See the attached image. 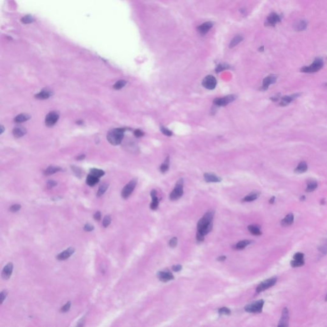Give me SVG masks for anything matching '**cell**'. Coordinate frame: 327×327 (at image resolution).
Segmentation results:
<instances>
[{"label": "cell", "mask_w": 327, "mask_h": 327, "mask_svg": "<svg viewBox=\"0 0 327 327\" xmlns=\"http://www.w3.org/2000/svg\"><path fill=\"white\" fill-rule=\"evenodd\" d=\"M215 211L212 210L208 211L203 218L199 221L197 224V232L205 236L209 233L213 228L212 220Z\"/></svg>", "instance_id": "obj_1"}, {"label": "cell", "mask_w": 327, "mask_h": 327, "mask_svg": "<svg viewBox=\"0 0 327 327\" xmlns=\"http://www.w3.org/2000/svg\"><path fill=\"white\" fill-rule=\"evenodd\" d=\"M125 131V129L123 128H118V129H114L108 132L107 135V139L113 145H118L121 143V141L123 139L124 132Z\"/></svg>", "instance_id": "obj_2"}, {"label": "cell", "mask_w": 327, "mask_h": 327, "mask_svg": "<svg viewBox=\"0 0 327 327\" xmlns=\"http://www.w3.org/2000/svg\"><path fill=\"white\" fill-rule=\"evenodd\" d=\"M324 65L323 61L322 58H316L313 63L309 66H305L301 68L300 71L304 73H315L321 70Z\"/></svg>", "instance_id": "obj_3"}, {"label": "cell", "mask_w": 327, "mask_h": 327, "mask_svg": "<svg viewBox=\"0 0 327 327\" xmlns=\"http://www.w3.org/2000/svg\"><path fill=\"white\" fill-rule=\"evenodd\" d=\"M183 194V179L180 178L176 182L175 187L169 195V199L172 201L178 200Z\"/></svg>", "instance_id": "obj_4"}, {"label": "cell", "mask_w": 327, "mask_h": 327, "mask_svg": "<svg viewBox=\"0 0 327 327\" xmlns=\"http://www.w3.org/2000/svg\"><path fill=\"white\" fill-rule=\"evenodd\" d=\"M265 302L263 300L256 301L245 307V311L250 313H260L263 311Z\"/></svg>", "instance_id": "obj_5"}, {"label": "cell", "mask_w": 327, "mask_h": 327, "mask_svg": "<svg viewBox=\"0 0 327 327\" xmlns=\"http://www.w3.org/2000/svg\"><path fill=\"white\" fill-rule=\"evenodd\" d=\"M277 277H272L268 279H266L264 281H263L256 288V292L258 293H259L262 291H264L265 290H268V288H270L272 286H273L277 283Z\"/></svg>", "instance_id": "obj_6"}, {"label": "cell", "mask_w": 327, "mask_h": 327, "mask_svg": "<svg viewBox=\"0 0 327 327\" xmlns=\"http://www.w3.org/2000/svg\"><path fill=\"white\" fill-rule=\"evenodd\" d=\"M136 185L137 179H132L129 183H127L125 186V187L123 189L122 191H121V197L123 199H127L129 197L132 193L134 189H135Z\"/></svg>", "instance_id": "obj_7"}, {"label": "cell", "mask_w": 327, "mask_h": 327, "mask_svg": "<svg viewBox=\"0 0 327 327\" xmlns=\"http://www.w3.org/2000/svg\"><path fill=\"white\" fill-rule=\"evenodd\" d=\"M236 99L235 95H229L221 98H217L214 99V104L217 106H226L231 102H233Z\"/></svg>", "instance_id": "obj_8"}, {"label": "cell", "mask_w": 327, "mask_h": 327, "mask_svg": "<svg viewBox=\"0 0 327 327\" xmlns=\"http://www.w3.org/2000/svg\"><path fill=\"white\" fill-rule=\"evenodd\" d=\"M59 119V114L56 111L49 113L45 119V123L46 126L51 127L54 126Z\"/></svg>", "instance_id": "obj_9"}, {"label": "cell", "mask_w": 327, "mask_h": 327, "mask_svg": "<svg viewBox=\"0 0 327 327\" xmlns=\"http://www.w3.org/2000/svg\"><path fill=\"white\" fill-rule=\"evenodd\" d=\"M300 95H301V93H294L290 95L283 96V97H282L280 99V102L279 103V106L282 107H285L287 106L288 104H290L291 102H292L294 100H295L296 99L299 97Z\"/></svg>", "instance_id": "obj_10"}, {"label": "cell", "mask_w": 327, "mask_h": 327, "mask_svg": "<svg viewBox=\"0 0 327 327\" xmlns=\"http://www.w3.org/2000/svg\"><path fill=\"white\" fill-rule=\"evenodd\" d=\"M202 85L208 89H214L217 85V80L213 75H208L203 79Z\"/></svg>", "instance_id": "obj_11"}, {"label": "cell", "mask_w": 327, "mask_h": 327, "mask_svg": "<svg viewBox=\"0 0 327 327\" xmlns=\"http://www.w3.org/2000/svg\"><path fill=\"white\" fill-rule=\"evenodd\" d=\"M289 311L287 307H284L283 310V312H282V315L280 321L278 324L279 327H287L288 326V323H289Z\"/></svg>", "instance_id": "obj_12"}, {"label": "cell", "mask_w": 327, "mask_h": 327, "mask_svg": "<svg viewBox=\"0 0 327 327\" xmlns=\"http://www.w3.org/2000/svg\"><path fill=\"white\" fill-rule=\"evenodd\" d=\"M277 76L275 75H270L263 79V85L261 88V90H266L272 84H274V83L277 81Z\"/></svg>", "instance_id": "obj_13"}, {"label": "cell", "mask_w": 327, "mask_h": 327, "mask_svg": "<svg viewBox=\"0 0 327 327\" xmlns=\"http://www.w3.org/2000/svg\"><path fill=\"white\" fill-rule=\"evenodd\" d=\"M280 21L281 18L279 15L276 13H272L266 19V25L269 26H274L278 23L280 22Z\"/></svg>", "instance_id": "obj_14"}, {"label": "cell", "mask_w": 327, "mask_h": 327, "mask_svg": "<svg viewBox=\"0 0 327 327\" xmlns=\"http://www.w3.org/2000/svg\"><path fill=\"white\" fill-rule=\"evenodd\" d=\"M13 268H14V265L12 263H9L8 264H6L5 266L3 268L2 271V278L5 280L9 279L12 275Z\"/></svg>", "instance_id": "obj_15"}, {"label": "cell", "mask_w": 327, "mask_h": 327, "mask_svg": "<svg viewBox=\"0 0 327 327\" xmlns=\"http://www.w3.org/2000/svg\"><path fill=\"white\" fill-rule=\"evenodd\" d=\"M75 252V249L73 248V247H69L68 249H67V250H65L63 252L60 253L57 256L56 258L60 260V261H63V260H65L67 259H68V258H70V256H71Z\"/></svg>", "instance_id": "obj_16"}, {"label": "cell", "mask_w": 327, "mask_h": 327, "mask_svg": "<svg viewBox=\"0 0 327 327\" xmlns=\"http://www.w3.org/2000/svg\"><path fill=\"white\" fill-rule=\"evenodd\" d=\"M157 277L160 280L164 282V283L174 279V276H173L172 273L169 271L158 272L157 273Z\"/></svg>", "instance_id": "obj_17"}, {"label": "cell", "mask_w": 327, "mask_h": 327, "mask_svg": "<svg viewBox=\"0 0 327 327\" xmlns=\"http://www.w3.org/2000/svg\"><path fill=\"white\" fill-rule=\"evenodd\" d=\"M150 195L152 198V202L150 204V208L153 210H155L158 207V199L157 196V192L155 190H152Z\"/></svg>", "instance_id": "obj_18"}, {"label": "cell", "mask_w": 327, "mask_h": 327, "mask_svg": "<svg viewBox=\"0 0 327 327\" xmlns=\"http://www.w3.org/2000/svg\"><path fill=\"white\" fill-rule=\"evenodd\" d=\"M204 178L207 182H220L222 180L220 177L214 174H211V173H205Z\"/></svg>", "instance_id": "obj_19"}, {"label": "cell", "mask_w": 327, "mask_h": 327, "mask_svg": "<svg viewBox=\"0 0 327 327\" xmlns=\"http://www.w3.org/2000/svg\"><path fill=\"white\" fill-rule=\"evenodd\" d=\"M13 135L17 138L23 137L26 134V129L22 127H16L13 129Z\"/></svg>", "instance_id": "obj_20"}, {"label": "cell", "mask_w": 327, "mask_h": 327, "mask_svg": "<svg viewBox=\"0 0 327 327\" xmlns=\"http://www.w3.org/2000/svg\"><path fill=\"white\" fill-rule=\"evenodd\" d=\"M294 222V215L293 214H288L281 221V225L283 226H290Z\"/></svg>", "instance_id": "obj_21"}, {"label": "cell", "mask_w": 327, "mask_h": 327, "mask_svg": "<svg viewBox=\"0 0 327 327\" xmlns=\"http://www.w3.org/2000/svg\"><path fill=\"white\" fill-rule=\"evenodd\" d=\"M308 169V165L305 162H301L299 163L298 166L294 169V172L297 174H302V173L305 172Z\"/></svg>", "instance_id": "obj_22"}, {"label": "cell", "mask_w": 327, "mask_h": 327, "mask_svg": "<svg viewBox=\"0 0 327 327\" xmlns=\"http://www.w3.org/2000/svg\"><path fill=\"white\" fill-rule=\"evenodd\" d=\"M51 95H52V92L50 91L47 90V89H43V90H42L40 93H37L35 95V97L38 99L44 100L49 98Z\"/></svg>", "instance_id": "obj_23"}, {"label": "cell", "mask_w": 327, "mask_h": 327, "mask_svg": "<svg viewBox=\"0 0 327 327\" xmlns=\"http://www.w3.org/2000/svg\"><path fill=\"white\" fill-rule=\"evenodd\" d=\"M212 27V24L210 22L204 23L198 27V30L201 34H205Z\"/></svg>", "instance_id": "obj_24"}, {"label": "cell", "mask_w": 327, "mask_h": 327, "mask_svg": "<svg viewBox=\"0 0 327 327\" xmlns=\"http://www.w3.org/2000/svg\"><path fill=\"white\" fill-rule=\"evenodd\" d=\"M31 118V117L28 114H20L14 119V121L17 123H21L25 122Z\"/></svg>", "instance_id": "obj_25"}, {"label": "cell", "mask_w": 327, "mask_h": 327, "mask_svg": "<svg viewBox=\"0 0 327 327\" xmlns=\"http://www.w3.org/2000/svg\"><path fill=\"white\" fill-rule=\"evenodd\" d=\"M307 26V23L304 20H301L296 23L294 25V28L296 31H301L305 30Z\"/></svg>", "instance_id": "obj_26"}, {"label": "cell", "mask_w": 327, "mask_h": 327, "mask_svg": "<svg viewBox=\"0 0 327 327\" xmlns=\"http://www.w3.org/2000/svg\"><path fill=\"white\" fill-rule=\"evenodd\" d=\"M99 182V178L96 177L91 174H89L86 178V183L89 185L93 187Z\"/></svg>", "instance_id": "obj_27"}, {"label": "cell", "mask_w": 327, "mask_h": 327, "mask_svg": "<svg viewBox=\"0 0 327 327\" xmlns=\"http://www.w3.org/2000/svg\"><path fill=\"white\" fill-rule=\"evenodd\" d=\"M318 183L315 180H310L307 182L305 191L307 192H312L315 191L318 187Z\"/></svg>", "instance_id": "obj_28"}, {"label": "cell", "mask_w": 327, "mask_h": 327, "mask_svg": "<svg viewBox=\"0 0 327 327\" xmlns=\"http://www.w3.org/2000/svg\"><path fill=\"white\" fill-rule=\"evenodd\" d=\"M61 170V169L60 168H59V167L49 166V168H47L46 170L44 171V175H47V176L51 175L54 174V173H56V172L60 171Z\"/></svg>", "instance_id": "obj_29"}, {"label": "cell", "mask_w": 327, "mask_h": 327, "mask_svg": "<svg viewBox=\"0 0 327 327\" xmlns=\"http://www.w3.org/2000/svg\"><path fill=\"white\" fill-rule=\"evenodd\" d=\"M251 243H252V242L251 240H242V241L239 242L238 243H237L235 245V249H238V250L243 249H245L247 245H249V244H251Z\"/></svg>", "instance_id": "obj_30"}, {"label": "cell", "mask_w": 327, "mask_h": 327, "mask_svg": "<svg viewBox=\"0 0 327 327\" xmlns=\"http://www.w3.org/2000/svg\"><path fill=\"white\" fill-rule=\"evenodd\" d=\"M248 229L250 232H251L252 235L256 236H259L262 234L261 231L260 230V228L255 225H250L248 226Z\"/></svg>", "instance_id": "obj_31"}, {"label": "cell", "mask_w": 327, "mask_h": 327, "mask_svg": "<svg viewBox=\"0 0 327 327\" xmlns=\"http://www.w3.org/2000/svg\"><path fill=\"white\" fill-rule=\"evenodd\" d=\"M259 196V193H256V192H254V193H252V194H250L249 195L245 196L244 198L243 199V201H245V202L253 201L256 200V199H258Z\"/></svg>", "instance_id": "obj_32"}, {"label": "cell", "mask_w": 327, "mask_h": 327, "mask_svg": "<svg viewBox=\"0 0 327 327\" xmlns=\"http://www.w3.org/2000/svg\"><path fill=\"white\" fill-rule=\"evenodd\" d=\"M169 157H168L165 158L164 162L160 166V171H161V172L162 173L166 172L169 169Z\"/></svg>", "instance_id": "obj_33"}, {"label": "cell", "mask_w": 327, "mask_h": 327, "mask_svg": "<svg viewBox=\"0 0 327 327\" xmlns=\"http://www.w3.org/2000/svg\"><path fill=\"white\" fill-rule=\"evenodd\" d=\"M290 264H291V266L294 267V268L302 266L305 264V259H293V260H291V261L290 263Z\"/></svg>", "instance_id": "obj_34"}, {"label": "cell", "mask_w": 327, "mask_h": 327, "mask_svg": "<svg viewBox=\"0 0 327 327\" xmlns=\"http://www.w3.org/2000/svg\"><path fill=\"white\" fill-rule=\"evenodd\" d=\"M319 251L321 252L322 254L326 255L327 254V240H323L322 242V243L319 246Z\"/></svg>", "instance_id": "obj_35"}, {"label": "cell", "mask_w": 327, "mask_h": 327, "mask_svg": "<svg viewBox=\"0 0 327 327\" xmlns=\"http://www.w3.org/2000/svg\"><path fill=\"white\" fill-rule=\"evenodd\" d=\"M108 186L109 185L106 183H104L103 184H102L100 187L99 189V190L97 192V197H100L101 196L103 195L105 192H106L107 189H108Z\"/></svg>", "instance_id": "obj_36"}, {"label": "cell", "mask_w": 327, "mask_h": 327, "mask_svg": "<svg viewBox=\"0 0 327 327\" xmlns=\"http://www.w3.org/2000/svg\"><path fill=\"white\" fill-rule=\"evenodd\" d=\"M90 174L97 178H100L104 175V171L99 169H92L90 171Z\"/></svg>", "instance_id": "obj_37"}, {"label": "cell", "mask_w": 327, "mask_h": 327, "mask_svg": "<svg viewBox=\"0 0 327 327\" xmlns=\"http://www.w3.org/2000/svg\"><path fill=\"white\" fill-rule=\"evenodd\" d=\"M127 84V81H125V80H120L118 81H117L115 84L113 86V88L117 89V90H118V89H120L121 88H123Z\"/></svg>", "instance_id": "obj_38"}, {"label": "cell", "mask_w": 327, "mask_h": 327, "mask_svg": "<svg viewBox=\"0 0 327 327\" xmlns=\"http://www.w3.org/2000/svg\"><path fill=\"white\" fill-rule=\"evenodd\" d=\"M242 40V37L241 36H236L231 40L230 43V47H234L236 45H238Z\"/></svg>", "instance_id": "obj_39"}, {"label": "cell", "mask_w": 327, "mask_h": 327, "mask_svg": "<svg viewBox=\"0 0 327 327\" xmlns=\"http://www.w3.org/2000/svg\"><path fill=\"white\" fill-rule=\"evenodd\" d=\"M111 217L110 215H106L104 218L103 222H102V225H103V226L104 228H107V227H108L109 226H110V224H111Z\"/></svg>", "instance_id": "obj_40"}, {"label": "cell", "mask_w": 327, "mask_h": 327, "mask_svg": "<svg viewBox=\"0 0 327 327\" xmlns=\"http://www.w3.org/2000/svg\"><path fill=\"white\" fill-rule=\"evenodd\" d=\"M219 313L221 315H229L231 314V310L227 307H222L219 309Z\"/></svg>", "instance_id": "obj_41"}, {"label": "cell", "mask_w": 327, "mask_h": 327, "mask_svg": "<svg viewBox=\"0 0 327 327\" xmlns=\"http://www.w3.org/2000/svg\"><path fill=\"white\" fill-rule=\"evenodd\" d=\"M21 208V206L20 204H13L11 207H10L9 210L12 211V212H16V211H19Z\"/></svg>", "instance_id": "obj_42"}, {"label": "cell", "mask_w": 327, "mask_h": 327, "mask_svg": "<svg viewBox=\"0 0 327 327\" xmlns=\"http://www.w3.org/2000/svg\"><path fill=\"white\" fill-rule=\"evenodd\" d=\"M161 130L164 134V135H165L167 136H171L172 134V132L171 130H169V129H168L167 128H165V127H164L163 126H162L161 127Z\"/></svg>", "instance_id": "obj_43"}, {"label": "cell", "mask_w": 327, "mask_h": 327, "mask_svg": "<svg viewBox=\"0 0 327 327\" xmlns=\"http://www.w3.org/2000/svg\"><path fill=\"white\" fill-rule=\"evenodd\" d=\"M228 68H229L228 65H225V64H219V65H218L217 67L216 68V72H220L222 71V70H226Z\"/></svg>", "instance_id": "obj_44"}, {"label": "cell", "mask_w": 327, "mask_h": 327, "mask_svg": "<svg viewBox=\"0 0 327 327\" xmlns=\"http://www.w3.org/2000/svg\"><path fill=\"white\" fill-rule=\"evenodd\" d=\"M70 307H71V303H70V302H68L65 305H64L62 307V308L61 309V312H68L70 309Z\"/></svg>", "instance_id": "obj_45"}, {"label": "cell", "mask_w": 327, "mask_h": 327, "mask_svg": "<svg viewBox=\"0 0 327 327\" xmlns=\"http://www.w3.org/2000/svg\"><path fill=\"white\" fill-rule=\"evenodd\" d=\"M177 242H178V239L176 237H173L172 238H171L169 241V246L171 247H175L177 245Z\"/></svg>", "instance_id": "obj_46"}, {"label": "cell", "mask_w": 327, "mask_h": 327, "mask_svg": "<svg viewBox=\"0 0 327 327\" xmlns=\"http://www.w3.org/2000/svg\"><path fill=\"white\" fill-rule=\"evenodd\" d=\"M21 21L25 24H28L33 21V19H32V17L30 16H24V17L22 18Z\"/></svg>", "instance_id": "obj_47"}, {"label": "cell", "mask_w": 327, "mask_h": 327, "mask_svg": "<svg viewBox=\"0 0 327 327\" xmlns=\"http://www.w3.org/2000/svg\"><path fill=\"white\" fill-rule=\"evenodd\" d=\"M204 235H203L202 234L198 232L196 233V240L197 242H202L204 241Z\"/></svg>", "instance_id": "obj_48"}, {"label": "cell", "mask_w": 327, "mask_h": 327, "mask_svg": "<svg viewBox=\"0 0 327 327\" xmlns=\"http://www.w3.org/2000/svg\"><path fill=\"white\" fill-rule=\"evenodd\" d=\"M144 132L141 130L137 129V130H136L135 131H134V135H135V136L136 137H143L144 136Z\"/></svg>", "instance_id": "obj_49"}, {"label": "cell", "mask_w": 327, "mask_h": 327, "mask_svg": "<svg viewBox=\"0 0 327 327\" xmlns=\"http://www.w3.org/2000/svg\"><path fill=\"white\" fill-rule=\"evenodd\" d=\"M84 229L86 231H92L94 229V226L90 224H86L84 227Z\"/></svg>", "instance_id": "obj_50"}, {"label": "cell", "mask_w": 327, "mask_h": 327, "mask_svg": "<svg viewBox=\"0 0 327 327\" xmlns=\"http://www.w3.org/2000/svg\"><path fill=\"white\" fill-rule=\"evenodd\" d=\"M6 296H7V291H6V290L2 291L1 293V304H2L4 302V300H5Z\"/></svg>", "instance_id": "obj_51"}, {"label": "cell", "mask_w": 327, "mask_h": 327, "mask_svg": "<svg viewBox=\"0 0 327 327\" xmlns=\"http://www.w3.org/2000/svg\"><path fill=\"white\" fill-rule=\"evenodd\" d=\"M57 185V183L55 182V181H53V180H50L47 182V188L48 189H52L54 187H55V186Z\"/></svg>", "instance_id": "obj_52"}, {"label": "cell", "mask_w": 327, "mask_h": 327, "mask_svg": "<svg viewBox=\"0 0 327 327\" xmlns=\"http://www.w3.org/2000/svg\"><path fill=\"white\" fill-rule=\"evenodd\" d=\"M280 98H281V97H280V94L279 93V94H277V95H274L273 97H271V98H270V100H271L272 101H273V102H278V101L280 99Z\"/></svg>", "instance_id": "obj_53"}, {"label": "cell", "mask_w": 327, "mask_h": 327, "mask_svg": "<svg viewBox=\"0 0 327 327\" xmlns=\"http://www.w3.org/2000/svg\"><path fill=\"white\" fill-rule=\"evenodd\" d=\"M182 269V266L180 265H174L172 268V270L174 272H179V271H180Z\"/></svg>", "instance_id": "obj_54"}, {"label": "cell", "mask_w": 327, "mask_h": 327, "mask_svg": "<svg viewBox=\"0 0 327 327\" xmlns=\"http://www.w3.org/2000/svg\"><path fill=\"white\" fill-rule=\"evenodd\" d=\"M73 171H74V172L75 173L76 176H81L82 172H81V170H80L79 168H73Z\"/></svg>", "instance_id": "obj_55"}, {"label": "cell", "mask_w": 327, "mask_h": 327, "mask_svg": "<svg viewBox=\"0 0 327 327\" xmlns=\"http://www.w3.org/2000/svg\"><path fill=\"white\" fill-rule=\"evenodd\" d=\"M94 219L97 221H99L101 219V213L100 212V211H97V212H96L95 214Z\"/></svg>", "instance_id": "obj_56"}, {"label": "cell", "mask_w": 327, "mask_h": 327, "mask_svg": "<svg viewBox=\"0 0 327 327\" xmlns=\"http://www.w3.org/2000/svg\"><path fill=\"white\" fill-rule=\"evenodd\" d=\"M226 259V257L225 256H220V257L218 258L217 259L219 261H225Z\"/></svg>", "instance_id": "obj_57"}, {"label": "cell", "mask_w": 327, "mask_h": 327, "mask_svg": "<svg viewBox=\"0 0 327 327\" xmlns=\"http://www.w3.org/2000/svg\"><path fill=\"white\" fill-rule=\"evenodd\" d=\"M275 197L274 196L270 198V201H269V203H270V204H273V203L275 202Z\"/></svg>", "instance_id": "obj_58"}, {"label": "cell", "mask_w": 327, "mask_h": 327, "mask_svg": "<svg viewBox=\"0 0 327 327\" xmlns=\"http://www.w3.org/2000/svg\"><path fill=\"white\" fill-rule=\"evenodd\" d=\"M85 155H80V156H78V158H77V159H78V160H79V161H81V160H82V159H84V158H85Z\"/></svg>", "instance_id": "obj_59"}, {"label": "cell", "mask_w": 327, "mask_h": 327, "mask_svg": "<svg viewBox=\"0 0 327 327\" xmlns=\"http://www.w3.org/2000/svg\"><path fill=\"white\" fill-rule=\"evenodd\" d=\"M4 130H5V129H4V127H3L2 125V126H1V134H2Z\"/></svg>", "instance_id": "obj_60"}, {"label": "cell", "mask_w": 327, "mask_h": 327, "mask_svg": "<svg viewBox=\"0 0 327 327\" xmlns=\"http://www.w3.org/2000/svg\"><path fill=\"white\" fill-rule=\"evenodd\" d=\"M305 196H302V197H301V198H300V200H302V201H303V200H305Z\"/></svg>", "instance_id": "obj_61"}, {"label": "cell", "mask_w": 327, "mask_h": 327, "mask_svg": "<svg viewBox=\"0 0 327 327\" xmlns=\"http://www.w3.org/2000/svg\"><path fill=\"white\" fill-rule=\"evenodd\" d=\"M321 203H322V204H325V200H324V199H323V200H322Z\"/></svg>", "instance_id": "obj_62"}, {"label": "cell", "mask_w": 327, "mask_h": 327, "mask_svg": "<svg viewBox=\"0 0 327 327\" xmlns=\"http://www.w3.org/2000/svg\"><path fill=\"white\" fill-rule=\"evenodd\" d=\"M325 301H326V302H327V294H326V295L325 297Z\"/></svg>", "instance_id": "obj_63"}]
</instances>
